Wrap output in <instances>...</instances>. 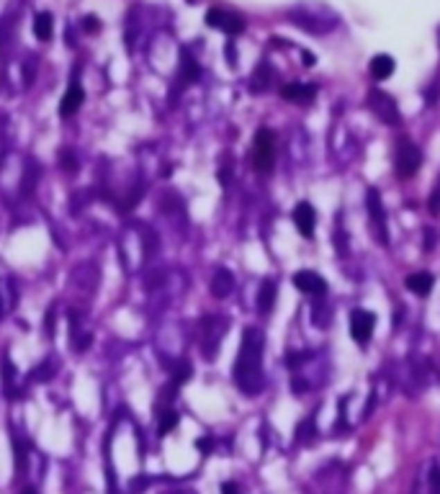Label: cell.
Segmentation results:
<instances>
[{
	"label": "cell",
	"mask_w": 440,
	"mask_h": 494,
	"mask_svg": "<svg viewBox=\"0 0 440 494\" xmlns=\"http://www.w3.org/2000/svg\"><path fill=\"white\" fill-rule=\"evenodd\" d=\"M263 351H265V335L258 327H247L243 333L240 353L234 360V384L245 396H258L265 387L263 376Z\"/></svg>",
	"instance_id": "6da1fadb"
},
{
	"label": "cell",
	"mask_w": 440,
	"mask_h": 494,
	"mask_svg": "<svg viewBox=\"0 0 440 494\" xmlns=\"http://www.w3.org/2000/svg\"><path fill=\"white\" fill-rule=\"evenodd\" d=\"M276 165V134L270 129H258L255 142H252V168L258 173H270Z\"/></svg>",
	"instance_id": "7a4b0ae2"
},
{
	"label": "cell",
	"mask_w": 440,
	"mask_h": 494,
	"mask_svg": "<svg viewBox=\"0 0 440 494\" xmlns=\"http://www.w3.org/2000/svg\"><path fill=\"white\" fill-rule=\"evenodd\" d=\"M420 165H423V152H420V147L412 142V139H399L396 142V150H394V170L399 178H412L414 173L420 170Z\"/></svg>",
	"instance_id": "3957f363"
},
{
	"label": "cell",
	"mask_w": 440,
	"mask_h": 494,
	"mask_svg": "<svg viewBox=\"0 0 440 494\" xmlns=\"http://www.w3.org/2000/svg\"><path fill=\"white\" fill-rule=\"evenodd\" d=\"M366 209H369L371 224H373V234H376L378 245H389V229H387V211H384V204H381V193L378 188H369L366 193Z\"/></svg>",
	"instance_id": "277c9868"
},
{
	"label": "cell",
	"mask_w": 440,
	"mask_h": 494,
	"mask_svg": "<svg viewBox=\"0 0 440 494\" xmlns=\"http://www.w3.org/2000/svg\"><path fill=\"white\" fill-rule=\"evenodd\" d=\"M291 21L301 26L304 31H312V34H327V31H333L337 26V18L333 13H327V16H319V13H309L306 8H299V10H291L288 13Z\"/></svg>",
	"instance_id": "5b68a950"
},
{
	"label": "cell",
	"mask_w": 440,
	"mask_h": 494,
	"mask_svg": "<svg viewBox=\"0 0 440 494\" xmlns=\"http://www.w3.org/2000/svg\"><path fill=\"white\" fill-rule=\"evenodd\" d=\"M369 108L373 111V116L378 121H384V124L394 126L399 124V106H396V100L384 93V90H371L369 93Z\"/></svg>",
	"instance_id": "8992f818"
},
{
	"label": "cell",
	"mask_w": 440,
	"mask_h": 494,
	"mask_svg": "<svg viewBox=\"0 0 440 494\" xmlns=\"http://www.w3.org/2000/svg\"><path fill=\"white\" fill-rule=\"evenodd\" d=\"M229 324L222 319V317H206L204 319V358L214 360L219 355V345H222V337L227 335Z\"/></svg>",
	"instance_id": "52a82bcc"
},
{
	"label": "cell",
	"mask_w": 440,
	"mask_h": 494,
	"mask_svg": "<svg viewBox=\"0 0 440 494\" xmlns=\"http://www.w3.org/2000/svg\"><path fill=\"white\" fill-rule=\"evenodd\" d=\"M206 24L211 28H219V31H225V34H229V36H237L245 31V18L237 16V13H229V10H222V8L209 10Z\"/></svg>",
	"instance_id": "ba28073f"
},
{
	"label": "cell",
	"mask_w": 440,
	"mask_h": 494,
	"mask_svg": "<svg viewBox=\"0 0 440 494\" xmlns=\"http://www.w3.org/2000/svg\"><path fill=\"white\" fill-rule=\"evenodd\" d=\"M373 324L376 317L371 315L369 309H353L351 315V335L355 342H369L373 335Z\"/></svg>",
	"instance_id": "9c48e42d"
},
{
	"label": "cell",
	"mask_w": 440,
	"mask_h": 494,
	"mask_svg": "<svg viewBox=\"0 0 440 494\" xmlns=\"http://www.w3.org/2000/svg\"><path fill=\"white\" fill-rule=\"evenodd\" d=\"M294 286L301 291V294H312V297H322L324 291H327V281L315 273V270H299L294 273Z\"/></svg>",
	"instance_id": "30bf717a"
},
{
	"label": "cell",
	"mask_w": 440,
	"mask_h": 494,
	"mask_svg": "<svg viewBox=\"0 0 440 494\" xmlns=\"http://www.w3.org/2000/svg\"><path fill=\"white\" fill-rule=\"evenodd\" d=\"M281 96L288 103H299V106H309L317 96V85L315 82H288L281 88Z\"/></svg>",
	"instance_id": "8fae6325"
},
{
	"label": "cell",
	"mask_w": 440,
	"mask_h": 494,
	"mask_svg": "<svg viewBox=\"0 0 440 494\" xmlns=\"http://www.w3.org/2000/svg\"><path fill=\"white\" fill-rule=\"evenodd\" d=\"M294 224H297L299 234H304V237H312V234H315V224H317L315 206H312V204H306V201L297 204V209H294Z\"/></svg>",
	"instance_id": "7c38bea8"
},
{
	"label": "cell",
	"mask_w": 440,
	"mask_h": 494,
	"mask_svg": "<svg viewBox=\"0 0 440 494\" xmlns=\"http://www.w3.org/2000/svg\"><path fill=\"white\" fill-rule=\"evenodd\" d=\"M276 297H279V286L273 279H265L261 283V291H258V312L261 315H270L273 306H276Z\"/></svg>",
	"instance_id": "4fadbf2b"
},
{
	"label": "cell",
	"mask_w": 440,
	"mask_h": 494,
	"mask_svg": "<svg viewBox=\"0 0 440 494\" xmlns=\"http://www.w3.org/2000/svg\"><path fill=\"white\" fill-rule=\"evenodd\" d=\"M82 100H85V93L78 82H72L67 93H64L62 103H60V116H72V114H78V108L82 106Z\"/></svg>",
	"instance_id": "5bb4252c"
},
{
	"label": "cell",
	"mask_w": 440,
	"mask_h": 494,
	"mask_svg": "<svg viewBox=\"0 0 440 494\" xmlns=\"http://www.w3.org/2000/svg\"><path fill=\"white\" fill-rule=\"evenodd\" d=\"M234 291V276L232 270L227 268H219L214 273V279H211V294H214L216 299H227L229 294Z\"/></svg>",
	"instance_id": "9a60e30c"
},
{
	"label": "cell",
	"mask_w": 440,
	"mask_h": 494,
	"mask_svg": "<svg viewBox=\"0 0 440 494\" xmlns=\"http://www.w3.org/2000/svg\"><path fill=\"white\" fill-rule=\"evenodd\" d=\"M16 299H18L16 283H13L10 279H0V319H3V317H8L10 312H13Z\"/></svg>",
	"instance_id": "2e32d148"
},
{
	"label": "cell",
	"mask_w": 440,
	"mask_h": 494,
	"mask_svg": "<svg viewBox=\"0 0 440 494\" xmlns=\"http://www.w3.org/2000/svg\"><path fill=\"white\" fill-rule=\"evenodd\" d=\"M407 288L412 291V294H417V297H428L432 291V283H435V279H432L428 270H420V273H412V276H407Z\"/></svg>",
	"instance_id": "e0dca14e"
},
{
	"label": "cell",
	"mask_w": 440,
	"mask_h": 494,
	"mask_svg": "<svg viewBox=\"0 0 440 494\" xmlns=\"http://www.w3.org/2000/svg\"><path fill=\"white\" fill-rule=\"evenodd\" d=\"M270 82H273V70H270L268 62H261L258 64V70L252 72L250 90L252 93H265V90L270 88Z\"/></svg>",
	"instance_id": "ac0fdd59"
},
{
	"label": "cell",
	"mask_w": 440,
	"mask_h": 494,
	"mask_svg": "<svg viewBox=\"0 0 440 494\" xmlns=\"http://www.w3.org/2000/svg\"><path fill=\"white\" fill-rule=\"evenodd\" d=\"M371 75L376 78V80H387L394 75V60L389 57V54H376L373 60H371Z\"/></svg>",
	"instance_id": "d6986e66"
},
{
	"label": "cell",
	"mask_w": 440,
	"mask_h": 494,
	"mask_svg": "<svg viewBox=\"0 0 440 494\" xmlns=\"http://www.w3.org/2000/svg\"><path fill=\"white\" fill-rule=\"evenodd\" d=\"M34 34L39 42H49L54 34V18L52 13H46V10H42V13H36L34 16Z\"/></svg>",
	"instance_id": "ffe728a7"
},
{
	"label": "cell",
	"mask_w": 440,
	"mask_h": 494,
	"mask_svg": "<svg viewBox=\"0 0 440 494\" xmlns=\"http://www.w3.org/2000/svg\"><path fill=\"white\" fill-rule=\"evenodd\" d=\"M180 78H183V82H196L201 78V67L186 49L180 52Z\"/></svg>",
	"instance_id": "44dd1931"
},
{
	"label": "cell",
	"mask_w": 440,
	"mask_h": 494,
	"mask_svg": "<svg viewBox=\"0 0 440 494\" xmlns=\"http://www.w3.org/2000/svg\"><path fill=\"white\" fill-rule=\"evenodd\" d=\"M191 373H193V366H191L188 360L186 363H178V369H175V376H173V391H178V387L183 384V381H188Z\"/></svg>",
	"instance_id": "7402d4cb"
},
{
	"label": "cell",
	"mask_w": 440,
	"mask_h": 494,
	"mask_svg": "<svg viewBox=\"0 0 440 494\" xmlns=\"http://www.w3.org/2000/svg\"><path fill=\"white\" fill-rule=\"evenodd\" d=\"M315 417H306L304 423L299 425V430H297V441L299 443H309L312 438H315Z\"/></svg>",
	"instance_id": "603a6c76"
},
{
	"label": "cell",
	"mask_w": 440,
	"mask_h": 494,
	"mask_svg": "<svg viewBox=\"0 0 440 494\" xmlns=\"http://www.w3.org/2000/svg\"><path fill=\"white\" fill-rule=\"evenodd\" d=\"M175 425H178V414L173 412V409H168V412L160 417V435H168V432L175 430Z\"/></svg>",
	"instance_id": "cb8c5ba5"
},
{
	"label": "cell",
	"mask_w": 440,
	"mask_h": 494,
	"mask_svg": "<svg viewBox=\"0 0 440 494\" xmlns=\"http://www.w3.org/2000/svg\"><path fill=\"white\" fill-rule=\"evenodd\" d=\"M60 165H62L67 173L78 170V157H75V152H72V150H62V152H60Z\"/></svg>",
	"instance_id": "d4e9b609"
},
{
	"label": "cell",
	"mask_w": 440,
	"mask_h": 494,
	"mask_svg": "<svg viewBox=\"0 0 440 494\" xmlns=\"http://www.w3.org/2000/svg\"><path fill=\"white\" fill-rule=\"evenodd\" d=\"M428 482H430V494H440V466L438 464H432Z\"/></svg>",
	"instance_id": "484cf974"
},
{
	"label": "cell",
	"mask_w": 440,
	"mask_h": 494,
	"mask_svg": "<svg viewBox=\"0 0 440 494\" xmlns=\"http://www.w3.org/2000/svg\"><path fill=\"white\" fill-rule=\"evenodd\" d=\"M52 373H54V366L49 363V360H44V363H39V369H34L31 376L34 378H49Z\"/></svg>",
	"instance_id": "4316f807"
},
{
	"label": "cell",
	"mask_w": 440,
	"mask_h": 494,
	"mask_svg": "<svg viewBox=\"0 0 440 494\" xmlns=\"http://www.w3.org/2000/svg\"><path fill=\"white\" fill-rule=\"evenodd\" d=\"M430 211L432 214H440V183H438V188H435V193H432V198H430Z\"/></svg>",
	"instance_id": "83f0119b"
},
{
	"label": "cell",
	"mask_w": 440,
	"mask_h": 494,
	"mask_svg": "<svg viewBox=\"0 0 440 494\" xmlns=\"http://www.w3.org/2000/svg\"><path fill=\"white\" fill-rule=\"evenodd\" d=\"M44 327H46V337H52V335H54V312H52V309L46 312V324H44Z\"/></svg>",
	"instance_id": "f1b7e54d"
},
{
	"label": "cell",
	"mask_w": 440,
	"mask_h": 494,
	"mask_svg": "<svg viewBox=\"0 0 440 494\" xmlns=\"http://www.w3.org/2000/svg\"><path fill=\"white\" fill-rule=\"evenodd\" d=\"M222 494H240V486L234 484V482H225L222 484Z\"/></svg>",
	"instance_id": "f546056e"
},
{
	"label": "cell",
	"mask_w": 440,
	"mask_h": 494,
	"mask_svg": "<svg viewBox=\"0 0 440 494\" xmlns=\"http://www.w3.org/2000/svg\"><path fill=\"white\" fill-rule=\"evenodd\" d=\"M225 54H227V60H229V67H237V57H234V44H227Z\"/></svg>",
	"instance_id": "4dcf8cb0"
},
{
	"label": "cell",
	"mask_w": 440,
	"mask_h": 494,
	"mask_svg": "<svg viewBox=\"0 0 440 494\" xmlns=\"http://www.w3.org/2000/svg\"><path fill=\"white\" fill-rule=\"evenodd\" d=\"M85 28H88V31H98V18L96 16L85 18Z\"/></svg>",
	"instance_id": "1f68e13d"
},
{
	"label": "cell",
	"mask_w": 440,
	"mask_h": 494,
	"mask_svg": "<svg viewBox=\"0 0 440 494\" xmlns=\"http://www.w3.org/2000/svg\"><path fill=\"white\" fill-rule=\"evenodd\" d=\"M196 446H198V450H201V453H209V450H211V441H209V438H201Z\"/></svg>",
	"instance_id": "d6a6232c"
},
{
	"label": "cell",
	"mask_w": 440,
	"mask_h": 494,
	"mask_svg": "<svg viewBox=\"0 0 440 494\" xmlns=\"http://www.w3.org/2000/svg\"><path fill=\"white\" fill-rule=\"evenodd\" d=\"M304 64H306V67H312V64H315V54L304 52Z\"/></svg>",
	"instance_id": "836d02e7"
},
{
	"label": "cell",
	"mask_w": 440,
	"mask_h": 494,
	"mask_svg": "<svg viewBox=\"0 0 440 494\" xmlns=\"http://www.w3.org/2000/svg\"><path fill=\"white\" fill-rule=\"evenodd\" d=\"M24 494H36V489H31V486H28V489H24Z\"/></svg>",
	"instance_id": "e575fe53"
}]
</instances>
